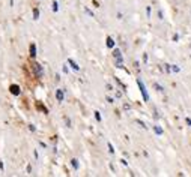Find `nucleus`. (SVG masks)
<instances>
[{
	"label": "nucleus",
	"mask_w": 191,
	"mask_h": 177,
	"mask_svg": "<svg viewBox=\"0 0 191 177\" xmlns=\"http://www.w3.org/2000/svg\"><path fill=\"white\" fill-rule=\"evenodd\" d=\"M137 86H139L140 92H142L143 101H145V102H148V101H149V93H148V90H146V86H145V83H143V80H142V78H137Z\"/></svg>",
	"instance_id": "obj_1"
},
{
	"label": "nucleus",
	"mask_w": 191,
	"mask_h": 177,
	"mask_svg": "<svg viewBox=\"0 0 191 177\" xmlns=\"http://www.w3.org/2000/svg\"><path fill=\"white\" fill-rule=\"evenodd\" d=\"M106 44H107V47H109V48H115V45H116V42L113 41V38H112V36H107Z\"/></svg>",
	"instance_id": "obj_2"
},
{
	"label": "nucleus",
	"mask_w": 191,
	"mask_h": 177,
	"mask_svg": "<svg viewBox=\"0 0 191 177\" xmlns=\"http://www.w3.org/2000/svg\"><path fill=\"white\" fill-rule=\"evenodd\" d=\"M152 129H154V132H155L157 135H163V134H164V129H163L161 126H158V125L152 126Z\"/></svg>",
	"instance_id": "obj_3"
},
{
	"label": "nucleus",
	"mask_w": 191,
	"mask_h": 177,
	"mask_svg": "<svg viewBox=\"0 0 191 177\" xmlns=\"http://www.w3.org/2000/svg\"><path fill=\"white\" fill-rule=\"evenodd\" d=\"M68 62H69V65H71V66H72V68H74L75 71H78V65H77V63H75V62H74L72 59H69Z\"/></svg>",
	"instance_id": "obj_4"
},
{
	"label": "nucleus",
	"mask_w": 191,
	"mask_h": 177,
	"mask_svg": "<svg viewBox=\"0 0 191 177\" xmlns=\"http://www.w3.org/2000/svg\"><path fill=\"white\" fill-rule=\"evenodd\" d=\"M154 87H155V90H157V92H163V87H161L158 83H154Z\"/></svg>",
	"instance_id": "obj_5"
},
{
	"label": "nucleus",
	"mask_w": 191,
	"mask_h": 177,
	"mask_svg": "<svg viewBox=\"0 0 191 177\" xmlns=\"http://www.w3.org/2000/svg\"><path fill=\"white\" fill-rule=\"evenodd\" d=\"M56 96H57V99H59V101H63V93H62L60 90H57V92H56Z\"/></svg>",
	"instance_id": "obj_6"
},
{
	"label": "nucleus",
	"mask_w": 191,
	"mask_h": 177,
	"mask_svg": "<svg viewBox=\"0 0 191 177\" xmlns=\"http://www.w3.org/2000/svg\"><path fill=\"white\" fill-rule=\"evenodd\" d=\"M164 69H166V72H167V74H170V72H172V66H170V65H164Z\"/></svg>",
	"instance_id": "obj_7"
},
{
	"label": "nucleus",
	"mask_w": 191,
	"mask_h": 177,
	"mask_svg": "<svg viewBox=\"0 0 191 177\" xmlns=\"http://www.w3.org/2000/svg\"><path fill=\"white\" fill-rule=\"evenodd\" d=\"M172 71H173V72H179V71H181V68H179V66H176V65H173V66H172Z\"/></svg>",
	"instance_id": "obj_8"
},
{
	"label": "nucleus",
	"mask_w": 191,
	"mask_h": 177,
	"mask_svg": "<svg viewBox=\"0 0 191 177\" xmlns=\"http://www.w3.org/2000/svg\"><path fill=\"white\" fill-rule=\"evenodd\" d=\"M107 146H109V150H110V153H115V149H113V144H112V143H109Z\"/></svg>",
	"instance_id": "obj_9"
},
{
	"label": "nucleus",
	"mask_w": 191,
	"mask_h": 177,
	"mask_svg": "<svg viewBox=\"0 0 191 177\" xmlns=\"http://www.w3.org/2000/svg\"><path fill=\"white\" fill-rule=\"evenodd\" d=\"M72 167H74L75 170L78 168V162H77V159H72Z\"/></svg>",
	"instance_id": "obj_10"
},
{
	"label": "nucleus",
	"mask_w": 191,
	"mask_h": 177,
	"mask_svg": "<svg viewBox=\"0 0 191 177\" xmlns=\"http://www.w3.org/2000/svg\"><path fill=\"white\" fill-rule=\"evenodd\" d=\"M95 117H97V120H98V122H101V114H100V111L95 113Z\"/></svg>",
	"instance_id": "obj_11"
},
{
	"label": "nucleus",
	"mask_w": 191,
	"mask_h": 177,
	"mask_svg": "<svg viewBox=\"0 0 191 177\" xmlns=\"http://www.w3.org/2000/svg\"><path fill=\"white\" fill-rule=\"evenodd\" d=\"M179 41V35L176 33V35H173V42H178Z\"/></svg>",
	"instance_id": "obj_12"
},
{
	"label": "nucleus",
	"mask_w": 191,
	"mask_h": 177,
	"mask_svg": "<svg viewBox=\"0 0 191 177\" xmlns=\"http://www.w3.org/2000/svg\"><path fill=\"white\" fill-rule=\"evenodd\" d=\"M116 98H122V92L121 90H116Z\"/></svg>",
	"instance_id": "obj_13"
},
{
	"label": "nucleus",
	"mask_w": 191,
	"mask_h": 177,
	"mask_svg": "<svg viewBox=\"0 0 191 177\" xmlns=\"http://www.w3.org/2000/svg\"><path fill=\"white\" fill-rule=\"evenodd\" d=\"M146 15H148V17H151V8H149V6L146 8Z\"/></svg>",
	"instance_id": "obj_14"
},
{
	"label": "nucleus",
	"mask_w": 191,
	"mask_h": 177,
	"mask_svg": "<svg viewBox=\"0 0 191 177\" xmlns=\"http://www.w3.org/2000/svg\"><path fill=\"white\" fill-rule=\"evenodd\" d=\"M30 51H32L30 54H32V56H35V45H32V47H30Z\"/></svg>",
	"instance_id": "obj_15"
},
{
	"label": "nucleus",
	"mask_w": 191,
	"mask_h": 177,
	"mask_svg": "<svg viewBox=\"0 0 191 177\" xmlns=\"http://www.w3.org/2000/svg\"><path fill=\"white\" fill-rule=\"evenodd\" d=\"M158 18H160V20H163V18H164V17H163V12H161V11H158Z\"/></svg>",
	"instance_id": "obj_16"
},
{
	"label": "nucleus",
	"mask_w": 191,
	"mask_h": 177,
	"mask_svg": "<svg viewBox=\"0 0 191 177\" xmlns=\"http://www.w3.org/2000/svg\"><path fill=\"white\" fill-rule=\"evenodd\" d=\"M107 102H109V104H113L115 101H113V98H110V96H109V98H107Z\"/></svg>",
	"instance_id": "obj_17"
},
{
	"label": "nucleus",
	"mask_w": 191,
	"mask_h": 177,
	"mask_svg": "<svg viewBox=\"0 0 191 177\" xmlns=\"http://www.w3.org/2000/svg\"><path fill=\"white\" fill-rule=\"evenodd\" d=\"M107 90H110V92H112V90H115V89H113L110 84H107Z\"/></svg>",
	"instance_id": "obj_18"
},
{
	"label": "nucleus",
	"mask_w": 191,
	"mask_h": 177,
	"mask_svg": "<svg viewBox=\"0 0 191 177\" xmlns=\"http://www.w3.org/2000/svg\"><path fill=\"white\" fill-rule=\"evenodd\" d=\"M57 8H59V6H57V3L54 2V3H53V9H54V11H57Z\"/></svg>",
	"instance_id": "obj_19"
},
{
	"label": "nucleus",
	"mask_w": 191,
	"mask_h": 177,
	"mask_svg": "<svg viewBox=\"0 0 191 177\" xmlns=\"http://www.w3.org/2000/svg\"><path fill=\"white\" fill-rule=\"evenodd\" d=\"M86 12H87V14H89V15H90V17H93V12H92V11H89V9H87V8H86Z\"/></svg>",
	"instance_id": "obj_20"
},
{
	"label": "nucleus",
	"mask_w": 191,
	"mask_h": 177,
	"mask_svg": "<svg viewBox=\"0 0 191 177\" xmlns=\"http://www.w3.org/2000/svg\"><path fill=\"white\" fill-rule=\"evenodd\" d=\"M124 108H125V110H130V108H131V105H130V104H125V105H124Z\"/></svg>",
	"instance_id": "obj_21"
},
{
	"label": "nucleus",
	"mask_w": 191,
	"mask_h": 177,
	"mask_svg": "<svg viewBox=\"0 0 191 177\" xmlns=\"http://www.w3.org/2000/svg\"><path fill=\"white\" fill-rule=\"evenodd\" d=\"M185 122H187V125H188V126H191V119H188V117H187V120H185Z\"/></svg>",
	"instance_id": "obj_22"
},
{
	"label": "nucleus",
	"mask_w": 191,
	"mask_h": 177,
	"mask_svg": "<svg viewBox=\"0 0 191 177\" xmlns=\"http://www.w3.org/2000/svg\"><path fill=\"white\" fill-rule=\"evenodd\" d=\"M190 48H191V44H190Z\"/></svg>",
	"instance_id": "obj_23"
}]
</instances>
